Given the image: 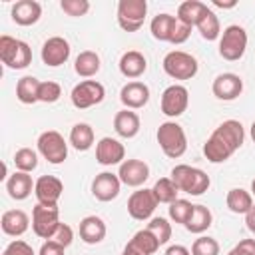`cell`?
Returning a JSON list of instances; mask_svg holds the SVG:
<instances>
[{
    "instance_id": "1",
    "label": "cell",
    "mask_w": 255,
    "mask_h": 255,
    "mask_svg": "<svg viewBox=\"0 0 255 255\" xmlns=\"http://www.w3.org/2000/svg\"><path fill=\"white\" fill-rule=\"evenodd\" d=\"M171 181L177 185L179 191L183 193H189V195H203L209 185H211V179L209 175L199 169V167H193V165H187V163H179L171 169Z\"/></svg>"
},
{
    "instance_id": "2",
    "label": "cell",
    "mask_w": 255,
    "mask_h": 255,
    "mask_svg": "<svg viewBox=\"0 0 255 255\" xmlns=\"http://www.w3.org/2000/svg\"><path fill=\"white\" fill-rule=\"evenodd\" d=\"M0 60L10 70H24L32 64V50L24 40L2 34L0 36Z\"/></svg>"
},
{
    "instance_id": "3",
    "label": "cell",
    "mask_w": 255,
    "mask_h": 255,
    "mask_svg": "<svg viewBox=\"0 0 255 255\" xmlns=\"http://www.w3.org/2000/svg\"><path fill=\"white\" fill-rule=\"evenodd\" d=\"M155 137H157V143H159L161 151L171 159L181 157L185 153V149H187V135H185L183 128L177 122L159 124Z\"/></svg>"
},
{
    "instance_id": "4",
    "label": "cell",
    "mask_w": 255,
    "mask_h": 255,
    "mask_svg": "<svg viewBox=\"0 0 255 255\" xmlns=\"http://www.w3.org/2000/svg\"><path fill=\"white\" fill-rule=\"evenodd\" d=\"M247 50V32L239 24L227 26L219 36V56L227 62H237Z\"/></svg>"
},
{
    "instance_id": "5",
    "label": "cell",
    "mask_w": 255,
    "mask_h": 255,
    "mask_svg": "<svg viewBox=\"0 0 255 255\" xmlns=\"http://www.w3.org/2000/svg\"><path fill=\"white\" fill-rule=\"evenodd\" d=\"M161 66H163V72L173 80H191L199 70L197 60L183 50L167 52Z\"/></svg>"
},
{
    "instance_id": "6",
    "label": "cell",
    "mask_w": 255,
    "mask_h": 255,
    "mask_svg": "<svg viewBox=\"0 0 255 255\" xmlns=\"http://www.w3.org/2000/svg\"><path fill=\"white\" fill-rule=\"evenodd\" d=\"M38 151L40 155L52 163V165H58V163H64L66 157H68V143L64 139V135L56 129H48V131H42L38 135Z\"/></svg>"
},
{
    "instance_id": "7",
    "label": "cell",
    "mask_w": 255,
    "mask_h": 255,
    "mask_svg": "<svg viewBox=\"0 0 255 255\" xmlns=\"http://www.w3.org/2000/svg\"><path fill=\"white\" fill-rule=\"evenodd\" d=\"M60 225H62V221H60L58 205H42V203H38L32 209V229L40 239H52Z\"/></svg>"
},
{
    "instance_id": "8",
    "label": "cell",
    "mask_w": 255,
    "mask_h": 255,
    "mask_svg": "<svg viewBox=\"0 0 255 255\" xmlns=\"http://www.w3.org/2000/svg\"><path fill=\"white\" fill-rule=\"evenodd\" d=\"M147 16L145 0H120L118 2V24L126 32H137Z\"/></svg>"
},
{
    "instance_id": "9",
    "label": "cell",
    "mask_w": 255,
    "mask_h": 255,
    "mask_svg": "<svg viewBox=\"0 0 255 255\" xmlns=\"http://www.w3.org/2000/svg\"><path fill=\"white\" fill-rule=\"evenodd\" d=\"M104 98H106V88L98 80H84V82L76 84L70 94V100H72L74 108H78V110H88V108L104 102Z\"/></svg>"
},
{
    "instance_id": "10",
    "label": "cell",
    "mask_w": 255,
    "mask_h": 255,
    "mask_svg": "<svg viewBox=\"0 0 255 255\" xmlns=\"http://www.w3.org/2000/svg\"><path fill=\"white\" fill-rule=\"evenodd\" d=\"M189 104V92L181 84H171L161 94V114L167 118H179Z\"/></svg>"
},
{
    "instance_id": "11",
    "label": "cell",
    "mask_w": 255,
    "mask_h": 255,
    "mask_svg": "<svg viewBox=\"0 0 255 255\" xmlns=\"http://www.w3.org/2000/svg\"><path fill=\"white\" fill-rule=\"evenodd\" d=\"M155 207H157V199H155L153 191L151 189H145V187L133 191L129 195V199H128V213L133 219H137V221L149 219L153 215Z\"/></svg>"
},
{
    "instance_id": "12",
    "label": "cell",
    "mask_w": 255,
    "mask_h": 255,
    "mask_svg": "<svg viewBox=\"0 0 255 255\" xmlns=\"http://www.w3.org/2000/svg\"><path fill=\"white\" fill-rule=\"evenodd\" d=\"M40 56H42V62L46 66L58 68V66H62V64L68 62V58H70V44L62 36H52V38H48L42 44Z\"/></svg>"
},
{
    "instance_id": "13",
    "label": "cell",
    "mask_w": 255,
    "mask_h": 255,
    "mask_svg": "<svg viewBox=\"0 0 255 255\" xmlns=\"http://www.w3.org/2000/svg\"><path fill=\"white\" fill-rule=\"evenodd\" d=\"M211 92L217 100H223V102L237 100L243 92V80H241V76L231 74V72L219 74L211 84Z\"/></svg>"
},
{
    "instance_id": "14",
    "label": "cell",
    "mask_w": 255,
    "mask_h": 255,
    "mask_svg": "<svg viewBox=\"0 0 255 255\" xmlns=\"http://www.w3.org/2000/svg\"><path fill=\"white\" fill-rule=\"evenodd\" d=\"M62 191H64V183L56 175H40L36 179L34 195L42 205H58Z\"/></svg>"
},
{
    "instance_id": "15",
    "label": "cell",
    "mask_w": 255,
    "mask_h": 255,
    "mask_svg": "<svg viewBox=\"0 0 255 255\" xmlns=\"http://www.w3.org/2000/svg\"><path fill=\"white\" fill-rule=\"evenodd\" d=\"M118 177L128 187H139L149 177V165L145 161H141V159H124L120 163Z\"/></svg>"
},
{
    "instance_id": "16",
    "label": "cell",
    "mask_w": 255,
    "mask_h": 255,
    "mask_svg": "<svg viewBox=\"0 0 255 255\" xmlns=\"http://www.w3.org/2000/svg\"><path fill=\"white\" fill-rule=\"evenodd\" d=\"M120 189H122V181H120L118 173H112V171H102L92 181V195L98 201L116 199L120 195Z\"/></svg>"
},
{
    "instance_id": "17",
    "label": "cell",
    "mask_w": 255,
    "mask_h": 255,
    "mask_svg": "<svg viewBox=\"0 0 255 255\" xmlns=\"http://www.w3.org/2000/svg\"><path fill=\"white\" fill-rule=\"evenodd\" d=\"M126 159V147L116 137H102L96 143V161L100 165H116Z\"/></svg>"
},
{
    "instance_id": "18",
    "label": "cell",
    "mask_w": 255,
    "mask_h": 255,
    "mask_svg": "<svg viewBox=\"0 0 255 255\" xmlns=\"http://www.w3.org/2000/svg\"><path fill=\"white\" fill-rule=\"evenodd\" d=\"M120 102L126 106V110H139L149 102V88L143 82H128L120 90Z\"/></svg>"
},
{
    "instance_id": "19",
    "label": "cell",
    "mask_w": 255,
    "mask_h": 255,
    "mask_svg": "<svg viewBox=\"0 0 255 255\" xmlns=\"http://www.w3.org/2000/svg\"><path fill=\"white\" fill-rule=\"evenodd\" d=\"M10 14H12V20H14L18 26H32V24H36V22L40 20V16H42V6H40V2H36V0H18V2L12 6Z\"/></svg>"
},
{
    "instance_id": "20",
    "label": "cell",
    "mask_w": 255,
    "mask_h": 255,
    "mask_svg": "<svg viewBox=\"0 0 255 255\" xmlns=\"http://www.w3.org/2000/svg\"><path fill=\"white\" fill-rule=\"evenodd\" d=\"M139 128H141V122H139V116L133 110H126L124 108L114 116V129L124 139L135 137L139 133Z\"/></svg>"
},
{
    "instance_id": "21",
    "label": "cell",
    "mask_w": 255,
    "mask_h": 255,
    "mask_svg": "<svg viewBox=\"0 0 255 255\" xmlns=\"http://www.w3.org/2000/svg\"><path fill=\"white\" fill-rule=\"evenodd\" d=\"M213 133L219 139H223L233 151H237L243 145V141H245V129H243L241 122H237V120H225V122H221L213 129Z\"/></svg>"
},
{
    "instance_id": "22",
    "label": "cell",
    "mask_w": 255,
    "mask_h": 255,
    "mask_svg": "<svg viewBox=\"0 0 255 255\" xmlns=\"http://www.w3.org/2000/svg\"><path fill=\"white\" fill-rule=\"evenodd\" d=\"M108 233V227H106V221L98 215H88L80 221V239L88 245H96V243H102L104 237Z\"/></svg>"
},
{
    "instance_id": "23",
    "label": "cell",
    "mask_w": 255,
    "mask_h": 255,
    "mask_svg": "<svg viewBox=\"0 0 255 255\" xmlns=\"http://www.w3.org/2000/svg\"><path fill=\"white\" fill-rule=\"evenodd\" d=\"M118 66H120L122 76L129 78V80H135V78H139V76L145 74V70H147V60H145V56H143L141 52H137V50H128V52L122 54Z\"/></svg>"
},
{
    "instance_id": "24",
    "label": "cell",
    "mask_w": 255,
    "mask_h": 255,
    "mask_svg": "<svg viewBox=\"0 0 255 255\" xmlns=\"http://www.w3.org/2000/svg\"><path fill=\"white\" fill-rule=\"evenodd\" d=\"M0 225H2V231L10 237H20L28 231L30 227V217L22 211V209H8L2 213V219H0Z\"/></svg>"
},
{
    "instance_id": "25",
    "label": "cell",
    "mask_w": 255,
    "mask_h": 255,
    "mask_svg": "<svg viewBox=\"0 0 255 255\" xmlns=\"http://www.w3.org/2000/svg\"><path fill=\"white\" fill-rule=\"evenodd\" d=\"M34 185H36V181H32V177L26 171H14L6 179V191L16 201H22V199L30 197V193L34 191Z\"/></svg>"
},
{
    "instance_id": "26",
    "label": "cell",
    "mask_w": 255,
    "mask_h": 255,
    "mask_svg": "<svg viewBox=\"0 0 255 255\" xmlns=\"http://www.w3.org/2000/svg\"><path fill=\"white\" fill-rule=\"evenodd\" d=\"M233 153H235V151H233L223 139H219L215 133H211V135L207 137V141L203 143V155H205L207 161H211V163H223V161H227Z\"/></svg>"
},
{
    "instance_id": "27",
    "label": "cell",
    "mask_w": 255,
    "mask_h": 255,
    "mask_svg": "<svg viewBox=\"0 0 255 255\" xmlns=\"http://www.w3.org/2000/svg\"><path fill=\"white\" fill-rule=\"evenodd\" d=\"M102 68V60L100 56L94 52V50H84L76 56V62H74V70L78 76L82 78H92L100 72Z\"/></svg>"
},
{
    "instance_id": "28",
    "label": "cell",
    "mask_w": 255,
    "mask_h": 255,
    "mask_svg": "<svg viewBox=\"0 0 255 255\" xmlns=\"http://www.w3.org/2000/svg\"><path fill=\"white\" fill-rule=\"evenodd\" d=\"M211 221H213V215H211L209 207H205V205H193V211H191V217L185 223V229L189 233L201 235L203 231H207L211 227Z\"/></svg>"
},
{
    "instance_id": "29",
    "label": "cell",
    "mask_w": 255,
    "mask_h": 255,
    "mask_svg": "<svg viewBox=\"0 0 255 255\" xmlns=\"http://www.w3.org/2000/svg\"><path fill=\"white\" fill-rule=\"evenodd\" d=\"M205 8H207V4H203L199 0H185V2H181L177 6V16L175 18L193 28V26H197V22L203 16Z\"/></svg>"
},
{
    "instance_id": "30",
    "label": "cell",
    "mask_w": 255,
    "mask_h": 255,
    "mask_svg": "<svg viewBox=\"0 0 255 255\" xmlns=\"http://www.w3.org/2000/svg\"><path fill=\"white\" fill-rule=\"evenodd\" d=\"M195 28L199 30L201 38L207 40V42H213V40H217V38L221 36L219 18H217V14H215L211 8H205V12H203V16L199 18V22H197Z\"/></svg>"
},
{
    "instance_id": "31",
    "label": "cell",
    "mask_w": 255,
    "mask_h": 255,
    "mask_svg": "<svg viewBox=\"0 0 255 255\" xmlns=\"http://www.w3.org/2000/svg\"><path fill=\"white\" fill-rule=\"evenodd\" d=\"M70 143L74 149L78 151H88L94 145V129L90 124H74V128L70 129Z\"/></svg>"
},
{
    "instance_id": "32",
    "label": "cell",
    "mask_w": 255,
    "mask_h": 255,
    "mask_svg": "<svg viewBox=\"0 0 255 255\" xmlns=\"http://www.w3.org/2000/svg\"><path fill=\"white\" fill-rule=\"evenodd\" d=\"M225 203L229 207V211L233 213H247L251 207H253V195L241 187H233L227 191V197H225Z\"/></svg>"
},
{
    "instance_id": "33",
    "label": "cell",
    "mask_w": 255,
    "mask_h": 255,
    "mask_svg": "<svg viewBox=\"0 0 255 255\" xmlns=\"http://www.w3.org/2000/svg\"><path fill=\"white\" fill-rule=\"evenodd\" d=\"M38 90H40V80L34 76H24L16 84V98L26 106L36 104L38 102Z\"/></svg>"
},
{
    "instance_id": "34",
    "label": "cell",
    "mask_w": 255,
    "mask_h": 255,
    "mask_svg": "<svg viewBox=\"0 0 255 255\" xmlns=\"http://www.w3.org/2000/svg\"><path fill=\"white\" fill-rule=\"evenodd\" d=\"M173 24H175V16H171V14H167V12H161V14L153 16V20H151V24H149L151 36H153L155 40H159V42H169Z\"/></svg>"
},
{
    "instance_id": "35",
    "label": "cell",
    "mask_w": 255,
    "mask_h": 255,
    "mask_svg": "<svg viewBox=\"0 0 255 255\" xmlns=\"http://www.w3.org/2000/svg\"><path fill=\"white\" fill-rule=\"evenodd\" d=\"M151 191H153L157 203H173V201L177 199V193H179V189H177V185L171 181V177H159V179L153 183Z\"/></svg>"
},
{
    "instance_id": "36",
    "label": "cell",
    "mask_w": 255,
    "mask_h": 255,
    "mask_svg": "<svg viewBox=\"0 0 255 255\" xmlns=\"http://www.w3.org/2000/svg\"><path fill=\"white\" fill-rule=\"evenodd\" d=\"M129 243H131L135 249H139L143 255H153V253L159 249V241L155 239V235H153L149 229H139V231L129 239Z\"/></svg>"
},
{
    "instance_id": "37",
    "label": "cell",
    "mask_w": 255,
    "mask_h": 255,
    "mask_svg": "<svg viewBox=\"0 0 255 255\" xmlns=\"http://www.w3.org/2000/svg\"><path fill=\"white\" fill-rule=\"evenodd\" d=\"M14 165L18 171H34L38 167V153L32 149V147H20L16 153H14Z\"/></svg>"
},
{
    "instance_id": "38",
    "label": "cell",
    "mask_w": 255,
    "mask_h": 255,
    "mask_svg": "<svg viewBox=\"0 0 255 255\" xmlns=\"http://www.w3.org/2000/svg\"><path fill=\"white\" fill-rule=\"evenodd\" d=\"M191 211H193V205L187 201V199H175L173 203H169V219L173 223H181L185 225L187 219L191 217Z\"/></svg>"
},
{
    "instance_id": "39",
    "label": "cell",
    "mask_w": 255,
    "mask_h": 255,
    "mask_svg": "<svg viewBox=\"0 0 255 255\" xmlns=\"http://www.w3.org/2000/svg\"><path fill=\"white\" fill-rule=\"evenodd\" d=\"M145 229H149L155 235V239L159 241V245H165L171 239V223L165 217H151V221L147 223Z\"/></svg>"
},
{
    "instance_id": "40",
    "label": "cell",
    "mask_w": 255,
    "mask_h": 255,
    "mask_svg": "<svg viewBox=\"0 0 255 255\" xmlns=\"http://www.w3.org/2000/svg\"><path fill=\"white\" fill-rule=\"evenodd\" d=\"M191 255H219V243L209 235H201L193 241Z\"/></svg>"
},
{
    "instance_id": "41",
    "label": "cell",
    "mask_w": 255,
    "mask_h": 255,
    "mask_svg": "<svg viewBox=\"0 0 255 255\" xmlns=\"http://www.w3.org/2000/svg\"><path fill=\"white\" fill-rule=\"evenodd\" d=\"M62 96V86L58 82H40V90H38V102H44V104H54L58 102Z\"/></svg>"
},
{
    "instance_id": "42",
    "label": "cell",
    "mask_w": 255,
    "mask_h": 255,
    "mask_svg": "<svg viewBox=\"0 0 255 255\" xmlns=\"http://www.w3.org/2000/svg\"><path fill=\"white\" fill-rule=\"evenodd\" d=\"M60 8L68 14V16H86L88 10H90V2L88 0H62L60 2Z\"/></svg>"
},
{
    "instance_id": "43",
    "label": "cell",
    "mask_w": 255,
    "mask_h": 255,
    "mask_svg": "<svg viewBox=\"0 0 255 255\" xmlns=\"http://www.w3.org/2000/svg\"><path fill=\"white\" fill-rule=\"evenodd\" d=\"M191 34V26L183 24L181 20L175 18V24H173V30H171V38H169V44H183Z\"/></svg>"
},
{
    "instance_id": "44",
    "label": "cell",
    "mask_w": 255,
    "mask_h": 255,
    "mask_svg": "<svg viewBox=\"0 0 255 255\" xmlns=\"http://www.w3.org/2000/svg\"><path fill=\"white\" fill-rule=\"evenodd\" d=\"M2 255H36V253H34V249H32L30 243H26L22 239H16V241H12V243L6 245V249L2 251Z\"/></svg>"
},
{
    "instance_id": "45",
    "label": "cell",
    "mask_w": 255,
    "mask_h": 255,
    "mask_svg": "<svg viewBox=\"0 0 255 255\" xmlns=\"http://www.w3.org/2000/svg\"><path fill=\"white\" fill-rule=\"evenodd\" d=\"M54 241H58L60 245H64V247H68L72 241H74V231H72V227L68 225V223H62L60 227H58V231L54 233V237H52Z\"/></svg>"
},
{
    "instance_id": "46",
    "label": "cell",
    "mask_w": 255,
    "mask_h": 255,
    "mask_svg": "<svg viewBox=\"0 0 255 255\" xmlns=\"http://www.w3.org/2000/svg\"><path fill=\"white\" fill-rule=\"evenodd\" d=\"M227 255H255V239H241Z\"/></svg>"
},
{
    "instance_id": "47",
    "label": "cell",
    "mask_w": 255,
    "mask_h": 255,
    "mask_svg": "<svg viewBox=\"0 0 255 255\" xmlns=\"http://www.w3.org/2000/svg\"><path fill=\"white\" fill-rule=\"evenodd\" d=\"M64 249H66V247L60 245L58 241H54V239H46V241L42 243L38 255H64Z\"/></svg>"
},
{
    "instance_id": "48",
    "label": "cell",
    "mask_w": 255,
    "mask_h": 255,
    "mask_svg": "<svg viewBox=\"0 0 255 255\" xmlns=\"http://www.w3.org/2000/svg\"><path fill=\"white\" fill-rule=\"evenodd\" d=\"M165 255H191V251L183 245H169L165 249Z\"/></svg>"
},
{
    "instance_id": "49",
    "label": "cell",
    "mask_w": 255,
    "mask_h": 255,
    "mask_svg": "<svg viewBox=\"0 0 255 255\" xmlns=\"http://www.w3.org/2000/svg\"><path fill=\"white\" fill-rule=\"evenodd\" d=\"M245 225H247V229L255 235V203H253V207L245 213Z\"/></svg>"
},
{
    "instance_id": "50",
    "label": "cell",
    "mask_w": 255,
    "mask_h": 255,
    "mask_svg": "<svg viewBox=\"0 0 255 255\" xmlns=\"http://www.w3.org/2000/svg\"><path fill=\"white\" fill-rule=\"evenodd\" d=\"M122 255H143V253H141L139 249H135V247H133V245H131V243L128 241V245L124 247V251H122Z\"/></svg>"
},
{
    "instance_id": "51",
    "label": "cell",
    "mask_w": 255,
    "mask_h": 255,
    "mask_svg": "<svg viewBox=\"0 0 255 255\" xmlns=\"http://www.w3.org/2000/svg\"><path fill=\"white\" fill-rule=\"evenodd\" d=\"M213 6H217V8H235L237 6V2L235 0H231V2H221V0H213Z\"/></svg>"
},
{
    "instance_id": "52",
    "label": "cell",
    "mask_w": 255,
    "mask_h": 255,
    "mask_svg": "<svg viewBox=\"0 0 255 255\" xmlns=\"http://www.w3.org/2000/svg\"><path fill=\"white\" fill-rule=\"evenodd\" d=\"M249 133H251V139L255 141V122L251 124V129H249Z\"/></svg>"
},
{
    "instance_id": "53",
    "label": "cell",
    "mask_w": 255,
    "mask_h": 255,
    "mask_svg": "<svg viewBox=\"0 0 255 255\" xmlns=\"http://www.w3.org/2000/svg\"><path fill=\"white\" fill-rule=\"evenodd\" d=\"M251 195H255V179L251 181Z\"/></svg>"
}]
</instances>
